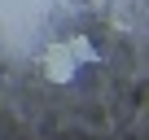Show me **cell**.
I'll use <instances>...</instances> for the list:
<instances>
[{"label":"cell","instance_id":"1","mask_svg":"<svg viewBox=\"0 0 149 140\" xmlns=\"http://www.w3.org/2000/svg\"><path fill=\"white\" fill-rule=\"evenodd\" d=\"M40 70H44V79H48V83H74L84 66L70 57L66 40H53V44H44V53H40Z\"/></svg>","mask_w":149,"mask_h":140},{"label":"cell","instance_id":"2","mask_svg":"<svg viewBox=\"0 0 149 140\" xmlns=\"http://www.w3.org/2000/svg\"><path fill=\"white\" fill-rule=\"evenodd\" d=\"M66 48H70V57L79 61V66H88V61H97V57H101V53H97V44H92L88 35H70V40H66Z\"/></svg>","mask_w":149,"mask_h":140}]
</instances>
